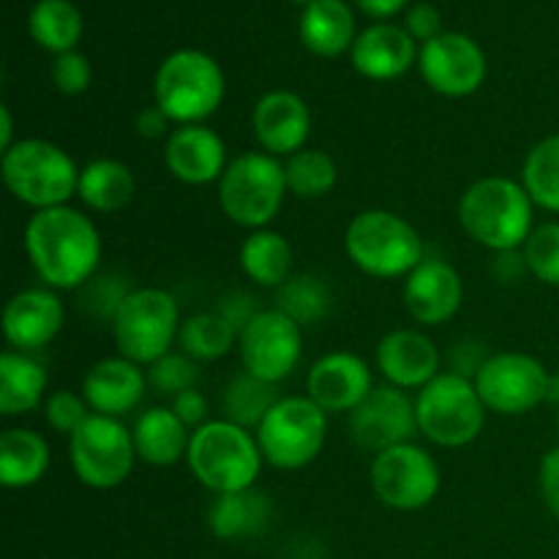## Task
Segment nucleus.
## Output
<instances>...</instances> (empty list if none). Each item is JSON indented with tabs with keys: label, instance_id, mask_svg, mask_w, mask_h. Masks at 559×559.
I'll use <instances>...</instances> for the list:
<instances>
[{
	"label": "nucleus",
	"instance_id": "nucleus-2",
	"mask_svg": "<svg viewBox=\"0 0 559 559\" xmlns=\"http://www.w3.org/2000/svg\"><path fill=\"white\" fill-rule=\"evenodd\" d=\"M535 202L522 180L489 175L467 186L459 200V224L484 249L516 251L535 229Z\"/></svg>",
	"mask_w": 559,
	"mask_h": 559
},
{
	"label": "nucleus",
	"instance_id": "nucleus-19",
	"mask_svg": "<svg viewBox=\"0 0 559 559\" xmlns=\"http://www.w3.org/2000/svg\"><path fill=\"white\" fill-rule=\"evenodd\" d=\"M374 380H371V369L360 355L347 353V349H336L317 360L306 377V396L317 404V407L331 413H353L371 391H374Z\"/></svg>",
	"mask_w": 559,
	"mask_h": 559
},
{
	"label": "nucleus",
	"instance_id": "nucleus-10",
	"mask_svg": "<svg viewBox=\"0 0 559 559\" xmlns=\"http://www.w3.org/2000/svg\"><path fill=\"white\" fill-rule=\"evenodd\" d=\"M254 435L271 467L295 473L317 462L325 448L328 413L309 396H282Z\"/></svg>",
	"mask_w": 559,
	"mask_h": 559
},
{
	"label": "nucleus",
	"instance_id": "nucleus-50",
	"mask_svg": "<svg viewBox=\"0 0 559 559\" xmlns=\"http://www.w3.org/2000/svg\"><path fill=\"white\" fill-rule=\"evenodd\" d=\"M355 5H358L366 16H371V20L385 22L391 20V16H396L399 11H407L409 5H413V0H355Z\"/></svg>",
	"mask_w": 559,
	"mask_h": 559
},
{
	"label": "nucleus",
	"instance_id": "nucleus-34",
	"mask_svg": "<svg viewBox=\"0 0 559 559\" xmlns=\"http://www.w3.org/2000/svg\"><path fill=\"white\" fill-rule=\"evenodd\" d=\"M287 191L298 200H322L336 189L338 167L325 151L304 147L284 162Z\"/></svg>",
	"mask_w": 559,
	"mask_h": 559
},
{
	"label": "nucleus",
	"instance_id": "nucleus-31",
	"mask_svg": "<svg viewBox=\"0 0 559 559\" xmlns=\"http://www.w3.org/2000/svg\"><path fill=\"white\" fill-rule=\"evenodd\" d=\"M240 271L265 289H278L293 276V246L276 229H254L240 246Z\"/></svg>",
	"mask_w": 559,
	"mask_h": 559
},
{
	"label": "nucleus",
	"instance_id": "nucleus-51",
	"mask_svg": "<svg viewBox=\"0 0 559 559\" xmlns=\"http://www.w3.org/2000/svg\"><path fill=\"white\" fill-rule=\"evenodd\" d=\"M14 118H11L9 104H0V153L14 145Z\"/></svg>",
	"mask_w": 559,
	"mask_h": 559
},
{
	"label": "nucleus",
	"instance_id": "nucleus-8",
	"mask_svg": "<svg viewBox=\"0 0 559 559\" xmlns=\"http://www.w3.org/2000/svg\"><path fill=\"white\" fill-rule=\"evenodd\" d=\"M486 404L475 382L453 371H440L426 388L415 393L418 435L437 448L473 445L486 426Z\"/></svg>",
	"mask_w": 559,
	"mask_h": 559
},
{
	"label": "nucleus",
	"instance_id": "nucleus-38",
	"mask_svg": "<svg viewBox=\"0 0 559 559\" xmlns=\"http://www.w3.org/2000/svg\"><path fill=\"white\" fill-rule=\"evenodd\" d=\"M145 374H147V385L153 388L156 393L162 396L175 399L178 393L191 391L197 388L200 382V364L194 358L178 349V353H167L164 358H158L156 364L145 366Z\"/></svg>",
	"mask_w": 559,
	"mask_h": 559
},
{
	"label": "nucleus",
	"instance_id": "nucleus-33",
	"mask_svg": "<svg viewBox=\"0 0 559 559\" xmlns=\"http://www.w3.org/2000/svg\"><path fill=\"white\" fill-rule=\"evenodd\" d=\"M238 338L240 333L235 331L233 322H227L213 309L200 311V314H191L189 320H183L178 344L197 364H211V360H218L227 353H233V347H238Z\"/></svg>",
	"mask_w": 559,
	"mask_h": 559
},
{
	"label": "nucleus",
	"instance_id": "nucleus-41",
	"mask_svg": "<svg viewBox=\"0 0 559 559\" xmlns=\"http://www.w3.org/2000/svg\"><path fill=\"white\" fill-rule=\"evenodd\" d=\"M82 289L87 293V309L96 317H102V320L112 322L120 304L129 298V293L134 287H129L126 278L118 276V273H109V276H93Z\"/></svg>",
	"mask_w": 559,
	"mask_h": 559
},
{
	"label": "nucleus",
	"instance_id": "nucleus-17",
	"mask_svg": "<svg viewBox=\"0 0 559 559\" xmlns=\"http://www.w3.org/2000/svg\"><path fill=\"white\" fill-rule=\"evenodd\" d=\"M404 309L420 325H445L464 304V282L456 267L437 257H426L404 278Z\"/></svg>",
	"mask_w": 559,
	"mask_h": 559
},
{
	"label": "nucleus",
	"instance_id": "nucleus-24",
	"mask_svg": "<svg viewBox=\"0 0 559 559\" xmlns=\"http://www.w3.org/2000/svg\"><path fill=\"white\" fill-rule=\"evenodd\" d=\"M418 41L391 22H377L360 31L349 49L353 69L371 82L399 80L418 63Z\"/></svg>",
	"mask_w": 559,
	"mask_h": 559
},
{
	"label": "nucleus",
	"instance_id": "nucleus-46",
	"mask_svg": "<svg viewBox=\"0 0 559 559\" xmlns=\"http://www.w3.org/2000/svg\"><path fill=\"white\" fill-rule=\"evenodd\" d=\"M538 486L540 497H544V506L549 508L551 516L559 519V445L551 448V451L540 459Z\"/></svg>",
	"mask_w": 559,
	"mask_h": 559
},
{
	"label": "nucleus",
	"instance_id": "nucleus-23",
	"mask_svg": "<svg viewBox=\"0 0 559 559\" xmlns=\"http://www.w3.org/2000/svg\"><path fill=\"white\" fill-rule=\"evenodd\" d=\"M147 374L140 364L115 355V358H102L87 369L82 377V396L91 404L96 415H109V418H123L134 413L142 404L147 391Z\"/></svg>",
	"mask_w": 559,
	"mask_h": 559
},
{
	"label": "nucleus",
	"instance_id": "nucleus-36",
	"mask_svg": "<svg viewBox=\"0 0 559 559\" xmlns=\"http://www.w3.org/2000/svg\"><path fill=\"white\" fill-rule=\"evenodd\" d=\"M278 399L282 396H278L273 382H265L260 377L243 371V374H238L227 385V393H224V413H227V420H233V424L257 431V426L276 407Z\"/></svg>",
	"mask_w": 559,
	"mask_h": 559
},
{
	"label": "nucleus",
	"instance_id": "nucleus-27",
	"mask_svg": "<svg viewBox=\"0 0 559 559\" xmlns=\"http://www.w3.org/2000/svg\"><path fill=\"white\" fill-rule=\"evenodd\" d=\"M271 516V500L254 486L233 495H216L207 508V530L218 540H249L265 533Z\"/></svg>",
	"mask_w": 559,
	"mask_h": 559
},
{
	"label": "nucleus",
	"instance_id": "nucleus-7",
	"mask_svg": "<svg viewBox=\"0 0 559 559\" xmlns=\"http://www.w3.org/2000/svg\"><path fill=\"white\" fill-rule=\"evenodd\" d=\"M284 164L265 151L233 158L218 180V207L238 227L265 229L282 213L287 197Z\"/></svg>",
	"mask_w": 559,
	"mask_h": 559
},
{
	"label": "nucleus",
	"instance_id": "nucleus-5",
	"mask_svg": "<svg viewBox=\"0 0 559 559\" xmlns=\"http://www.w3.org/2000/svg\"><path fill=\"white\" fill-rule=\"evenodd\" d=\"M80 169L63 147L38 136L16 140L9 151L0 153L5 189L33 211L69 205L71 197H76Z\"/></svg>",
	"mask_w": 559,
	"mask_h": 559
},
{
	"label": "nucleus",
	"instance_id": "nucleus-13",
	"mask_svg": "<svg viewBox=\"0 0 559 559\" xmlns=\"http://www.w3.org/2000/svg\"><path fill=\"white\" fill-rule=\"evenodd\" d=\"M551 374L527 353H497L475 377V391L489 413L527 415L546 402Z\"/></svg>",
	"mask_w": 559,
	"mask_h": 559
},
{
	"label": "nucleus",
	"instance_id": "nucleus-28",
	"mask_svg": "<svg viewBox=\"0 0 559 559\" xmlns=\"http://www.w3.org/2000/svg\"><path fill=\"white\" fill-rule=\"evenodd\" d=\"M52 464L49 442L33 429H5L0 435V484L5 489H31L41 484Z\"/></svg>",
	"mask_w": 559,
	"mask_h": 559
},
{
	"label": "nucleus",
	"instance_id": "nucleus-22",
	"mask_svg": "<svg viewBox=\"0 0 559 559\" xmlns=\"http://www.w3.org/2000/svg\"><path fill=\"white\" fill-rule=\"evenodd\" d=\"M442 355L437 344L426 333L413 328H399L385 333L377 344V369L385 377L388 385L415 391L429 385L440 374Z\"/></svg>",
	"mask_w": 559,
	"mask_h": 559
},
{
	"label": "nucleus",
	"instance_id": "nucleus-26",
	"mask_svg": "<svg viewBox=\"0 0 559 559\" xmlns=\"http://www.w3.org/2000/svg\"><path fill=\"white\" fill-rule=\"evenodd\" d=\"M300 41L317 58H338L358 38L355 14L347 0H314L300 14Z\"/></svg>",
	"mask_w": 559,
	"mask_h": 559
},
{
	"label": "nucleus",
	"instance_id": "nucleus-44",
	"mask_svg": "<svg viewBox=\"0 0 559 559\" xmlns=\"http://www.w3.org/2000/svg\"><path fill=\"white\" fill-rule=\"evenodd\" d=\"M489 358L491 355H486L484 344L473 342V338H464V342H456L451 347V355H448V366L451 369L448 371H453L459 377H467V380H475Z\"/></svg>",
	"mask_w": 559,
	"mask_h": 559
},
{
	"label": "nucleus",
	"instance_id": "nucleus-1",
	"mask_svg": "<svg viewBox=\"0 0 559 559\" xmlns=\"http://www.w3.org/2000/svg\"><path fill=\"white\" fill-rule=\"evenodd\" d=\"M25 251L44 287L82 289L102 265V235L71 205L36 211L25 227Z\"/></svg>",
	"mask_w": 559,
	"mask_h": 559
},
{
	"label": "nucleus",
	"instance_id": "nucleus-37",
	"mask_svg": "<svg viewBox=\"0 0 559 559\" xmlns=\"http://www.w3.org/2000/svg\"><path fill=\"white\" fill-rule=\"evenodd\" d=\"M522 186L535 207L559 213V134L546 136L527 153L522 167Z\"/></svg>",
	"mask_w": 559,
	"mask_h": 559
},
{
	"label": "nucleus",
	"instance_id": "nucleus-54",
	"mask_svg": "<svg viewBox=\"0 0 559 559\" xmlns=\"http://www.w3.org/2000/svg\"><path fill=\"white\" fill-rule=\"evenodd\" d=\"M557 435H559V407H557Z\"/></svg>",
	"mask_w": 559,
	"mask_h": 559
},
{
	"label": "nucleus",
	"instance_id": "nucleus-3",
	"mask_svg": "<svg viewBox=\"0 0 559 559\" xmlns=\"http://www.w3.org/2000/svg\"><path fill=\"white\" fill-rule=\"evenodd\" d=\"M260 442L254 431L233 424V420H207L197 431H191L189 464L197 484L211 489L213 495H233V491L254 489L262 473Z\"/></svg>",
	"mask_w": 559,
	"mask_h": 559
},
{
	"label": "nucleus",
	"instance_id": "nucleus-15",
	"mask_svg": "<svg viewBox=\"0 0 559 559\" xmlns=\"http://www.w3.org/2000/svg\"><path fill=\"white\" fill-rule=\"evenodd\" d=\"M418 69L426 85L445 98H467L486 82V52L467 33L445 31L435 41L424 44Z\"/></svg>",
	"mask_w": 559,
	"mask_h": 559
},
{
	"label": "nucleus",
	"instance_id": "nucleus-30",
	"mask_svg": "<svg viewBox=\"0 0 559 559\" xmlns=\"http://www.w3.org/2000/svg\"><path fill=\"white\" fill-rule=\"evenodd\" d=\"M47 369L31 353L5 349L0 355V415L16 418L44 404Z\"/></svg>",
	"mask_w": 559,
	"mask_h": 559
},
{
	"label": "nucleus",
	"instance_id": "nucleus-35",
	"mask_svg": "<svg viewBox=\"0 0 559 559\" xmlns=\"http://www.w3.org/2000/svg\"><path fill=\"white\" fill-rule=\"evenodd\" d=\"M331 287L320 276H311V273L289 276L276 289V309L284 311L289 320L298 322L300 328L317 325L320 320H325L328 311H331Z\"/></svg>",
	"mask_w": 559,
	"mask_h": 559
},
{
	"label": "nucleus",
	"instance_id": "nucleus-53",
	"mask_svg": "<svg viewBox=\"0 0 559 559\" xmlns=\"http://www.w3.org/2000/svg\"><path fill=\"white\" fill-rule=\"evenodd\" d=\"M289 3H298V5H304V9H306V5L314 3V0H289Z\"/></svg>",
	"mask_w": 559,
	"mask_h": 559
},
{
	"label": "nucleus",
	"instance_id": "nucleus-52",
	"mask_svg": "<svg viewBox=\"0 0 559 559\" xmlns=\"http://www.w3.org/2000/svg\"><path fill=\"white\" fill-rule=\"evenodd\" d=\"M546 402L557 404V407H559V374H551V380H549V393H546Z\"/></svg>",
	"mask_w": 559,
	"mask_h": 559
},
{
	"label": "nucleus",
	"instance_id": "nucleus-32",
	"mask_svg": "<svg viewBox=\"0 0 559 559\" xmlns=\"http://www.w3.org/2000/svg\"><path fill=\"white\" fill-rule=\"evenodd\" d=\"M27 31L36 47L63 55L76 49L85 33V20L71 0H38L27 16Z\"/></svg>",
	"mask_w": 559,
	"mask_h": 559
},
{
	"label": "nucleus",
	"instance_id": "nucleus-49",
	"mask_svg": "<svg viewBox=\"0 0 559 559\" xmlns=\"http://www.w3.org/2000/svg\"><path fill=\"white\" fill-rule=\"evenodd\" d=\"M527 271V262H524V254L522 249L516 251H500V254H495V276L500 278V282H516V278H522Z\"/></svg>",
	"mask_w": 559,
	"mask_h": 559
},
{
	"label": "nucleus",
	"instance_id": "nucleus-6",
	"mask_svg": "<svg viewBox=\"0 0 559 559\" xmlns=\"http://www.w3.org/2000/svg\"><path fill=\"white\" fill-rule=\"evenodd\" d=\"M224 93V69L202 49H175L153 76V104H158L175 126L205 123L222 107Z\"/></svg>",
	"mask_w": 559,
	"mask_h": 559
},
{
	"label": "nucleus",
	"instance_id": "nucleus-21",
	"mask_svg": "<svg viewBox=\"0 0 559 559\" xmlns=\"http://www.w3.org/2000/svg\"><path fill=\"white\" fill-rule=\"evenodd\" d=\"M251 131L257 145L276 158L304 151L311 134V109L298 93L271 91L254 104Z\"/></svg>",
	"mask_w": 559,
	"mask_h": 559
},
{
	"label": "nucleus",
	"instance_id": "nucleus-45",
	"mask_svg": "<svg viewBox=\"0 0 559 559\" xmlns=\"http://www.w3.org/2000/svg\"><path fill=\"white\" fill-rule=\"evenodd\" d=\"M169 407H173V413L178 415V418L183 420L191 431H197L200 426L207 424V399H205V393L197 391V388L178 393Z\"/></svg>",
	"mask_w": 559,
	"mask_h": 559
},
{
	"label": "nucleus",
	"instance_id": "nucleus-20",
	"mask_svg": "<svg viewBox=\"0 0 559 559\" xmlns=\"http://www.w3.org/2000/svg\"><path fill=\"white\" fill-rule=\"evenodd\" d=\"M164 167L186 186L218 183L227 173V145L211 126H175L164 142Z\"/></svg>",
	"mask_w": 559,
	"mask_h": 559
},
{
	"label": "nucleus",
	"instance_id": "nucleus-14",
	"mask_svg": "<svg viewBox=\"0 0 559 559\" xmlns=\"http://www.w3.org/2000/svg\"><path fill=\"white\" fill-rule=\"evenodd\" d=\"M243 371L278 385L304 355V328L278 309H262L238 338Z\"/></svg>",
	"mask_w": 559,
	"mask_h": 559
},
{
	"label": "nucleus",
	"instance_id": "nucleus-43",
	"mask_svg": "<svg viewBox=\"0 0 559 559\" xmlns=\"http://www.w3.org/2000/svg\"><path fill=\"white\" fill-rule=\"evenodd\" d=\"M404 31L415 38V41L424 47V44L435 41L437 36H442V16L440 11L431 3H413L404 11Z\"/></svg>",
	"mask_w": 559,
	"mask_h": 559
},
{
	"label": "nucleus",
	"instance_id": "nucleus-12",
	"mask_svg": "<svg viewBox=\"0 0 559 559\" xmlns=\"http://www.w3.org/2000/svg\"><path fill=\"white\" fill-rule=\"evenodd\" d=\"M369 484L382 506L413 513L437 500L442 473L437 459L426 448L404 442L377 453L369 469Z\"/></svg>",
	"mask_w": 559,
	"mask_h": 559
},
{
	"label": "nucleus",
	"instance_id": "nucleus-39",
	"mask_svg": "<svg viewBox=\"0 0 559 559\" xmlns=\"http://www.w3.org/2000/svg\"><path fill=\"white\" fill-rule=\"evenodd\" d=\"M524 262L527 271L533 273L538 282L559 287V224L549 222L533 229L527 243L522 246Z\"/></svg>",
	"mask_w": 559,
	"mask_h": 559
},
{
	"label": "nucleus",
	"instance_id": "nucleus-9",
	"mask_svg": "<svg viewBox=\"0 0 559 559\" xmlns=\"http://www.w3.org/2000/svg\"><path fill=\"white\" fill-rule=\"evenodd\" d=\"M180 325L178 300L164 287H134L109 322L118 355L140 366L173 353Z\"/></svg>",
	"mask_w": 559,
	"mask_h": 559
},
{
	"label": "nucleus",
	"instance_id": "nucleus-4",
	"mask_svg": "<svg viewBox=\"0 0 559 559\" xmlns=\"http://www.w3.org/2000/svg\"><path fill=\"white\" fill-rule=\"evenodd\" d=\"M344 251L371 278H407L426 260L418 229L404 216L382 207L360 211L344 233Z\"/></svg>",
	"mask_w": 559,
	"mask_h": 559
},
{
	"label": "nucleus",
	"instance_id": "nucleus-11",
	"mask_svg": "<svg viewBox=\"0 0 559 559\" xmlns=\"http://www.w3.org/2000/svg\"><path fill=\"white\" fill-rule=\"evenodd\" d=\"M69 459L80 484L98 491L118 489L140 462L129 426L96 413L69 437Z\"/></svg>",
	"mask_w": 559,
	"mask_h": 559
},
{
	"label": "nucleus",
	"instance_id": "nucleus-42",
	"mask_svg": "<svg viewBox=\"0 0 559 559\" xmlns=\"http://www.w3.org/2000/svg\"><path fill=\"white\" fill-rule=\"evenodd\" d=\"M93 69L91 60L82 52H63L55 55L52 60V85L63 96H82L91 87Z\"/></svg>",
	"mask_w": 559,
	"mask_h": 559
},
{
	"label": "nucleus",
	"instance_id": "nucleus-16",
	"mask_svg": "<svg viewBox=\"0 0 559 559\" xmlns=\"http://www.w3.org/2000/svg\"><path fill=\"white\" fill-rule=\"evenodd\" d=\"M349 437L355 445L369 453H382L388 448L413 442L418 435L415 399L393 385H377L358 407L349 413Z\"/></svg>",
	"mask_w": 559,
	"mask_h": 559
},
{
	"label": "nucleus",
	"instance_id": "nucleus-47",
	"mask_svg": "<svg viewBox=\"0 0 559 559\" xmlns=\"http://www.w3.org/2000/svg\"><path fill=\"white\" fill-rule=\"evenodd\" d=\"M218 314L224 317L227 322H233L235 331H243L246 325H249L251 320H254L257 314H260L262 309H257L254 306V298L246 293H229L227 298H222V304L216 306Z\"/></svg>",
	"mask_w": 559,
	"mask_h": 559
},
{
	"label": "nucleus",
	"instance_id": "nucleus-25",
	"mask_svg": "<svg viewBox=\"0 0 559 559\" xmlns=\"http://www.w3.org/2000/svg\"><path fill=\"white\" fill-rule=\"evenodd\" d=\"M131 437H134V451L142 464L173 467V464L186 462L191 429L173 413V407H151L136 415Z\"/></svg>",
	"mask_w": 559,
	"mask_h": 559
},
{
	"label": "nucleus",
	"instance_id": "nucleus-48",
	"mask_svg": "<svg viewBox=\"0 0 559 559\" xmlns=\"http://www.w3.org/2000/svg\"><path fill=\"white\" fill-rule=\"evenodd\" d=\"M173 120H169V115L164 112L158 104H151V107L142 109L140 115H136V131H140V136H145V140H162V136H169L173 134Z\"/></svg>",
	"mask_w": 559,
	"mask_h": 559
},
{
	"label": "nucleus",
	"instance_id": "nucleus-18",
	"mask_svg": "<svg viewBox=\"0 0 559 559\" xmlns=\"http://www.w3.org/2000/svg\"><path fill=\"white\" fill-rule=\"evenodd\" d=\"M66 306L49 287H27L3 309V336L16 353H38L63 331Z\"/></svg>",
	"mask_w": 559,
	"mask_h": 559
},
{
	"label": "nucleus",
	"instance_id": "nucleus-29",
	"mask_svg": "<svg viewBox=\"0 0 559 559\" xmlns=\"http://www.w3.org/2000/svg\"><path fill=\"white\" fill-rule=\"evenodd\" d=\"M136 194L134 173L118 158H96L80 169L76 197L93 213H120L131 205Z\"/></svg>",
	"mask_w": 559,
	"mask_h": 559
},
{
	"label": "nucleus",
	"instance_id": "nucleus-40",
	"mask_svg": "<svg viewBox=\"0 0 559 559\" xmlns=\"http://www.w3.org/2000/svg\"><path fill=\"white\" fill-rule=\"evenodd\" d=\"M91 415V404H87L85 396L76 391H55L52 396H47V402H44V418H47L49 429H55L58 435L66 437L74 435Z\"/></svg>",
	"mask_w": 559,
	"mask_h": 559
}]
</instances>
